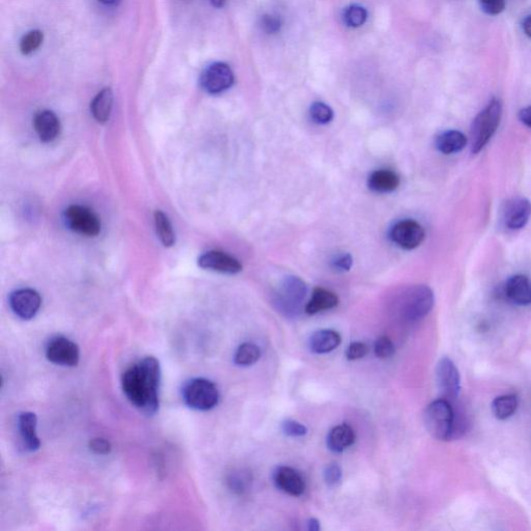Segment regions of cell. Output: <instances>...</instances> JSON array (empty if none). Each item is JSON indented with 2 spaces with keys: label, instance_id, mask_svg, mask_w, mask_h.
<instances>
[{
  "label": "cell",
  "instance_id": "ab89813d",
  "mask_svg": "<svg viewBox=\"0 0 531 531\" xmlns=\"http://www.w3.org/2000/svg\"><path fill=\"white\" fill-rule=\"evenodd\" d=\"M519 119L524 125L531 128V106H528V107L520 110Z\"/></svg>",
  "mask_w": 531,
  "mask_h": 531
},
{
  "label": "cell",
  "instance_id": "603a6c76",
  "mask_svg": "<svg viewBox=\"0 0 531 531\" xmlns=\"http://www.w3.org/2000/svg\"><path fill=\"white\" fill-rule=\"evenodd\" d=\"M338 304V297L330 290L316 288L313 292L311 300L305 307V311L309 314H316L321 311H329L335 309Z\"/></svg>",
  "mask_w": 531,
  "mask_h": 531
},
{
  "label": "cell",
  "instance_id": "d4e9b609",
  "mask_svg": "<svg viewBox=\"0 0 531 531\" xmlns=\"http://www.w3.org/2000/svg\"><path fill=\"white\" fill-rule=\"evenodd\" d=\"M227 487L233 493L243 495L249 491L253 485V476L246 469H238L231 472L227 476Z\"/></svg>",
  "mask_w": 531,
  "mask_h": 531
},
{
  "label": "cell",
  "instance_id": "83f0119b",
  "mask_svg": "<svg viewBox=\"0 0 531 531\" xmlns=\"http://www.w3.org/2000/svg\"><path fill=\"white\" fill-rule=\"evenodd\" d=\"M260 357H261V350L259 347L251 342H245L236 351L234 361L237 365L249 366L257 363Z\"/></svg>",
  "mask_w": 531,
  "mask_h": 531
},
{
  "label": "cell",
  "instance_id": "8d00e7d4",
  "mask_svg": "<svg viewBox=\"0 0 531 531\" xmlns=\"http://www.w3.org/2000/svg\"><path fill=\"white\" fill-rule=\"evenodd\" d=\"M90 448L97 455H108L112 452V444L104 438H95L90 440Z\"/></svg>",
  "mask_w": 531,
  "mask_h": 531
},
{
  "label": "cell",
  "instance_id": "b9f144b4",
  "mask_svg": "<svg viewBox=\"0 0 531 531\" xmlns=\"http://www.w3.org/2000/svg\"><path fill=\"white\" fill-rule=\"evenodd\" d=\"M307 525H309V530L311 531H318L321 530L320 522H318V520L314 519V518L309 520Z\"/></svg>",
  "mask_w": 531,
  "mask_h": 531
},
{
  "label": "cell",
  "instance_id": "8992f818",
  "mask_svg": "<svg viewBox=\"0 0 531 531\" xmlns=\"http://www.w3.org/2000/svg\"><path fill=\"white\" fill-rule=\"evenodd\" d=\"M434 293L426 285H414L403 295L401 314L409 322L422 320L434 307Z\"/></svg>",
  "mask_w": 531,
  "mask_h": 531
},
{
  "label": "cell",
  "instance_id": "2e32d148",
  "mask_svg": "<svg viewBox=\"0 0 531 531\" xmlns=\"http://www.w3.org/2000/svg\"><path fill=\"white\" fill-rule=\"evenodd\" d=\"M274 483L278 489L290 496H301L305 491V482L300 473L285 466L277 468Z\"/></svg>",
  "mask_w": 531,
  "mask_h": 531
},
{
  "label": "cell",
  "instance_id": "30bf717a",
  "mask_svg": "<svg viewBox=\"0 0 531 531\" xmlns=\"http://www.w3.org/2000/svg\"><path fill=\"white\" fill-rule=\"evenodd\" d=\"M46 357L50 363L72 368L79 363V347L69 338L56 337L47 344Z\"/></svg>",
  "mask_w": 531,
  "mask_h": 531
},
{
  "label": "cell",
  "instance_id": "f546056e",
  "mask_svg": "<svg viewBox=\"0 0 531 531\" xmlns=\"http://www.w3.org/2000/svg\"><path fill=\"white\" fill-rule=\"evenodd\" d=\"M44 36L40 30H32L27 32L20 42V50L25 55H29L32 52L40 48L42 45Z\"/></svg>",
  "mask_w": 531,
  "mask_h": 531
},
{
  "label": "cell",
  "instance_id": "ba28073f",
  "mask_svg": "<svg viewBox=\"0 0 531 531\" xmlns=\"http://www.w3.org/2000/svg\"><path fill=\"white\" fill-rule=\"evenodd\" d=\"M235 81V76L229 65L214 62L205 69L201 75L199 83L208 94L217 95L229 90Z\"/></svg>",
  "mask_w": 531,
  "mask_h": 531
},
{
  "label": "cell",
  "instance_id": "44dd1931",
  "mask_svg": "<svg viewBox=\"0 0 531 531\" xmlns=\"http://www.w3.org/2000/svg\"><path fill=\"white\" fill-rule=\"evenodd\" d=\"M340 342H342V337L337 331L324 329V330L316 331L313 335L309 340V348L311 352L316 354H326L335 350Z\"/></svg>",
  "mask_w": 531,
  "mask_h": 531
},
{
  "label": "cell",
  "instance_id": "4fadbf2b",
  "mask_svg": "<svg viewBox=\"0 0 531 531\" xmlns=\"http://www.w3.org/2000/svg\"><path fill=\"white\" fill-rule=\"evenodd\" d=\"M531 217V203L524 197H513L504 205L502 219L511 231L523 229Z\"/></svg>",
  "mask_w": 531,
  "mask_h": 531
},
{
  "label": "cell",
  "instance_id": "836d02e7",
  "mask_svg": "<svg viewBox=\"0 0 531 531\" xmlns=\"http://www.w3.org/2000/svg\"><path fill=\"white\" fill-rule=\"evenodd\" d=\"M342 472L337 464H330L324 470V480L327 485H337L342 480Z\"/></svg>",
  "mask_w": 531,
  "mask_h": 531
},
{
  "label": "cell",
  "instance_id": "5b68a950",
  "mask_svg": "<svg viewBox=\"0 0 531 531\" xmlns=\"http://www.w3.org/2000/svg\"><path fill=\"white\" fill-rule=\"evenodd\" d=\"M184 402L189 408L197 411H209L219 402V390L212 381L195 378L186 383L182 390Z\"/></svg>",
  "mask_w": 531,
  "mask_h": 531
},
{
  "label": "cell",
  "instance_id": "d6a6232c",
  "mask_svg": "<svg viewBox=\"0 0 531 531\" xmlns=\"http://www.w3.org/2000/svg\"><path fill=\"white\" fill-rule=\"evenodd\" d=\"M283 432L290 437H302L307 434V428L304 424L296 422V420L288 419L283 422Z\"/></svg>",
  "mask_w": 531,
  "mask_h": 531
},
{
  "label": "cell",
  "instance_id": "7c38bea8",
  "mask_svg": "<svg viewBox=\"0 0 531 531\" xmlns=\"http://www.w3.org/2000/svg\"><path fill=\"white\" fill-rule=\"evenodd\" d=\"M42 298L36 290L21 289L15 290L10 296V307L14 314L22 320L34 318L40 311Z\"/></svg>",
  "mask_w": 531,
  "mask_h": 531
},
{
  "label": "cell",
  "instance_id": "ac0fdd59",
  "mask_svg": "<svg viewBox=\"0 0 531 531\" xmlns=\"http://www.w3.org/2000/svg\"><path fill=\"white\" fill-rule=\"evenodd\" d=\"M34 127L43 142H53L60 135V119L50 110H42L34 116Z\"/></svg>",
  "mask_w": 531,
  "mask_h": 531
},
{
  "label": "cell",
  "instance_id": "52a82bcc",
  "mask_svg": "<svg viewBox=\"0 0 531 531\" xmlns=\"http://www.w3.org/2000/svg\"><path fill=\"white\" fill-rule=\"evenodd\" d=\"M65 222L71 231L95 237L101 231V222L96 214L83 206H70L64 213Z\"/></svg>",
  "mask_w": 531,
  "mask_h": 531
},
{
  "label": "cell",
  "instance_id": "60d3db41",
  "mask_svg": "<svg viewBox=\"0 0 531 531\" xmlns=\"http://www.w3.org/2000/svg\"><path fill=\"white\" fill-rule=\"evenodd\" d=\"M523 30H524V32H525L526 36H530V38H531V15H530V16H527L526 17L525 19H524Z\"/></svg>",
  "mask_w": 531,
  "mask_h": 531
},
{
  "label": "cell",
  "instance_id": "8fae6325",
  "mask_svg": "<svg viewBox=\"0 0 531 531\" xmlns=\"http://www.w3.org/2000/svg\"><path fill=\"white\" fill-rule=\"evenodd\" d=\"M436 380L438 388L445 400H456L459 396L461 384L458 368L448 357H443L437 364L436 368Z\"/></svg>",
  "mask_w": 531,
  "mask_h": 531
},
{
  "label": "cell",
  "instance_id": "3957f363",
  "mask_svg": "<svg viewBox=\"0 0 531 531\" xmlns=\"http://www.w3.org/2000/svg\"><path fill=\"white\" fill-rule=\"evenodd\" d=\"M424 426L429 434L440 441L452 440L454 424V407L445 398L435 401L426 407L424 414Z\"/></svg>",
  "mask_w": 531,
  "mask_h": 531
},
{
  "label": "cell",
  "instance_id": "7bdbcfd3",
  "mask_svg": "<svg viewBox=\"0 0 531 531\" xmlns=\"http://www.w3.org/2000/svg\"><path fill=\"white\" fill-rule=\"evenodd\" d=\"M211 4H213L215 8H222L224 6L225 0H211Z\"/></svg>",
  "mask_w": 531,
  "mask_h": 531
},
{
  "label": "cell",
  "instance_id": "ffe728a7",
  "mask_svg": "<svg viewBox=\"0 0 531 531\" xmlns=\"http://www.w3.org/2000/svg\"><path fill=\"white\" fill-rule=\"evenodd\" d=\"M354 442V431L348 424H344L335 426L327 436V446L331 452H337V454L350 448Z\"/></svg>",
  "mask_w": 531,
  "mask_h": 531
},
{
  "label": "cell",
  "instance_id": "ee69618b",
  "mask_svg": "<svg viewBox=\"0 0 531 531\" xmlns=\"http://www.w3.org/2000/svg\"><path fill=\"white\" fill-rule=\"evenodd\" d=\"M102 4H107V6H114V4H119L121 0H99Z\"/></svg>",
  "mask_w": 531,
  "mask_h": 531
},
{
  "label": "cell",
  "instance_id": "7a4b0ae2",
  "mask_svg": "<svg viewBox=\"0 0 531 531\" xmlns=\"http://www.w3.org/2000/svg\"><path fill=\"white\" fill-rule=\"evenodd\" d=\"M502 116V102L499 99H492L476 116L470 130V147L472 154L480 153L491 140L499 127Z\"/></svg>",
  "mask_w": 531,
  "mask_h": 531
},
{
  "label": "cell",
  "instance_id": "4dcf8cb0",
  "mask_svg": "<svg viewBox=\"0 0 531 531\" xmlns=\"http://www.w3.org/2000/svg\"><path fill=\"white\" fill-rule=\"evenodd\" d=\"M311 116L314 123L326 125L333 119V110L322 102H314L311 106Z\"/></svg>",
  "mask_w": 531,
  "mask_h": 531
},
{
  "label": "cell",
  "instance_id": "f1b7e54d",
  "mask_svg": "<svg viewBox=\"0 0 531 531\" xmlns=\"http://www.w3.org/2000/svg\"><path fill=\"white\" fill-rule=\"evenodd\" d=\"M344 19L346 25L350 27H361L368 19V12L363 6L354 4L347 8Z\"/></svg>",
  "mask_w": 531,
  "mask_h": 531
},
{
  "label": "cell",
  "instance_id": "cb8c5ba5",
  "mask_svg": "<svg viewBox=\"0 0 531 531\" xmlns=\"http://www.w3.org/2000/svg\"><path fill=\"white\" fill-rule=\"evenodd\" d=\"M112 105H114V94L109 88H104L93 100L90 104V112L95 120L100 123H106L110 118Z\"/></svg>",
  "mask_w": 531,
  "mask_h": 531
},
{
  "label": "cell",
  "instance_id": "6da1fadb",
  "mask_svg": "<svg viewBox=\"0 0 531 531\" xmlns=\"http://www.w3.org/2000/svg\"><path fill=\"white\" fill-rule=\"evenodd\" d=\"M161 368L155 357H145L132 364L121 377L123 394L132 405L147 415L159 409Z\"/></svg>",
  "mask_w": 531,
  "mask_h": 531
},
{
  "label": "cell",
  "instance_id": "5bb4252c",
  "mask_svg": "<svg viewBox=\"0 0 531 531\" xmlns=\"http://www.w3.org/2000/svg\"><path fill=\"white\" fill-rule=\"evenodd\" d=\"M199 266L207 270L216 271L224 274H237L241 272V263L231 255L221 251L211 250L203 253L199 259Z\"/></svg>",
  "mask_w": 531,
  "mask_h": 531
},
{
  "label": "cell",
  "instance_id": "d6986e66",
  "mask_svg": "<svg viewBox=\"0 0 531 531\" xmlns=\"http://www.w3.org/2000/svg\"><path fill=\"white\" fill-rule=\"evenodd\" d=\"M400 177L394 171L380 169L374 171L368 177V186L376 194H390L398 189L400 186Z\"/></svg>",
  "mask_w": 531,
  "mask_h": 531
},
{
  "label": "cell",
  "instance_id": "74e56055",
  "mask_svg": "<svg viewBox=\"0 0 531 531\" xmlns=\"http://www.w3.org/2000/svg\"><path fill=\"white\" fill-rule=\"evenodd\" d=\"M262 25L268 34H276L281 29V21L277 17L265 15L262 19Z\"/></svg>",
  "mask_w": 531,
  "mask_h": 531
},
{
  "label": "cell",
  "instance_id": "484cf974",
  "mask_svg": "<svg viewBox=\"0 0 531 531\" xmlns=\"http://www.w3.org/2000/svg\"><path fill=\"white\" fill-rule=\"evenodd\" d=\"M518 400L513 394L496 398L492 403V412L498 419H506L517 410Z\"/></svg>",
  "mask_w": 531,
  "mask_h": 531
},
{
  "label": "cell",
  "instance_id": "7402d4cb",
  "mask_svg": "<svg viewBox=\"0 0 531 531\" xmlns=\"http://www.w3.org/2000/svg\"><path fill=\"white\" fill-rule=\"evenodd\" d=\"M467 137L457 130H448L436 138V147L444 155L459 153L467 145Z\"/></svg>",
  "mask_w": 531,
  "mask_h": 531
},
{
  "label": "cell",
  "instance_id": "e0dca14e",
  "mask_svg": "<svg viewBox=\"0 0 531 531\" xmlns=\"http://www.w3.org/2000/svg\"><path fill=\"white\" fill-rule=\"evenodd\" d=\"M38 417L32 412H22L18 416V429L23 445L27 452H36L41 448L40 438L36 434Z\"/></svg>",
  "mask_w": 531,
  "mask_h": 531
},
{
  "label": "cell",
  "instance_id": "9a60e30c",
  "mask_svg": "<svg viewBox=\"0 0 531 531\" xmlns=\"http://www.w3.org/2000/svg\"><path fill=\"white\" fill-rule=\"evenodd\" d=\"M502 294L509 302L520 307L531 304V281L525 275H513L507 279Z\"/></svg>",
  "mask_w": 531,
  "mask_h": 531
},
{
  "label": "cell",
  "instance_id": "f35d334b",
  "mask_svg": "<svg viewBox=\"0 0 531 531\" xmlns=\"http://www.w3.org/2000/svg\"><path fill=\"white\" fill-rule=\"evenodd\" d=\"M353 265V259L350 255H342L333 262V266L340 271H349Z\"/></svg>",
  "mask_w": 531,
  "mask_h": 531
},
{
  "label": "cell",
  "instance_id": "1f68e13d",
  "mask_svg": "<svg viewBox=\"0 0 531 531\" xmlns=\"http://www.w3.org/2000/svg\"><path fill=\"white\" fill-rule=\"evenodd\" d=\"M396 352L394 344H392L391 340L387 337H381L377 340L375 344V354L378 358L387 359L391 357Z\"/></svg>",
  "mask_w": 531,
  "mask_h": 531
},
{
  "label": "cell",
  "instance_id": "9c48e42d",
  "mask_svg": "<svg viewBox=\"0 0 531 531\" xmlns=\"http://www.w3.org/2000/svg\"><path fill=\"white\" fill-rule=\"evenodd\" d=\"M390 239L406 250L417 248L424 240V227L412 219L398 221L390 229Z\"/></svg>",
  "mask_w": 531,
  "mask_h": 531
},
{
  "label": "cell",
  "instance_id": "e575fe53",
  "mask_svg": "<svg viewBox=\"0 0 531 531\" xmlns=\"http://www.w3.org/2000/svg\"><path fill=\"white\" fill-rule=\"evenodd\" d=\"M368 348L363 342H352L347 349L346 357L348 361H357L368 354Z\"/></svg>",
  "mask_w": 531,
  "mask_h": 531
},
{
  "label": "cell",
  "instance_id": "277c9868",
  "mask_svg": "<svg viewBox=\"0 0 531 531\" xmlns=\"http://www.w3.org/2000/svg\"><path fill=\"white\" fill-rule=\"evenodd\" d=\"M307 295V285L300 277L287 276L275 295V307L285 316H298Z\"/></svg>",
  "mask_w": 531,
  "mask_h": 531
},
{
  "label": "cell",
  "instance_id": "d590c367",
  "mask_svg": "<svg viewBox=\"0 0 531 531\" xmlns=\"http://www.w3.org/2000/svg\"><path fill=\"white\" fill-rule=\"evenodd\" d=\"M483 12L488 15H498L504 12L506 0H480Z\"/></svg>",
  "mask_w": 531,
  "mask_h": 531
},
{
  "label": "cell",
  "instance_id": "4316f807",
  "mask_svg": "<svg viewBox=\"0 0 531 531\" xmlns=\"http://www.w3.org/2000/svg\"><path fill=\"white\" fill-rule=\"evenodd\" d=\"M154 219H155L156 231H157L160 241L166 247L173 246L175 242V237L168 216L162 211H156Z\"/></svg>",
  "mask_w": 531,
  "mask_h": 531
}]
</instances>
